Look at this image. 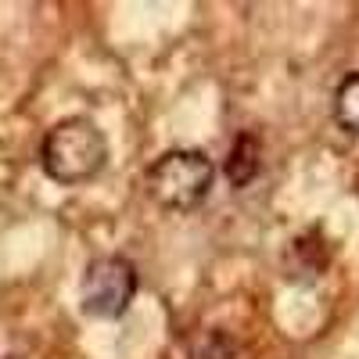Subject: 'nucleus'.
I'll list each match as a JSON object with an SVG mask.
<instances>
[{
	"mask_svg": "<svg viewBox=\"0 0 359 359\" xmlns=\"http://www.w3.org/2000/svg\"><path fill=\"white\" fill-rule=\"evenodd\" d=\"M40 162H43V172L54 184H65V187L86 184V180H94L108 162V137L94 118H86V115L62 118V123H54L50 133L43 137Z\"/></svg>",
	"mask_w": 359,
	"mask_h": 359,
	"instance_id": "nucleus-1",
	"label": "nucleus"
},
{
	"mask_svg": "<svg viewBox=\"0 0 359 359\" xmlns=\"http://www.w3.org/2000/svg\"><path fill=\"white\" fill-rule=\"evenodd\" d=\"M259 176V140L255 133H241L226 155V180L233 187H248Z\"/></svg>",
	"mask_w": 359,
	"mask_h": 359,
	"instance_id": "nucleus-4",
	"label": "nucleus"
},
{
	"mask_svg": "<svg viewBox=\"0 0 359 359\" xmlns=\"http://www.w3.org/2000/svg\"><path fill=\"white\" fill-rule=\"evenodd\" d=\"M212 180H216V165L205 151L176 147V151H165L162 158L147 165L144 191L165 212H194L212 191Z\"/></svg>",
	"mask_w": 359,
	"mask_h": 359,
	"instance_id": "nucleus-2",
	"label": "nucleus"
},
{
	"mask_svg": "<svg viewBox=\"0 0 359 359\" xmlns=\"http://www.w3.org/2000/svg\"><path fill=\"white\" fill-rule=\"evenodd\" d=\"M137 294V266L123 255H97L86 262L79 284V306L86 316L115 320L123 316Z\"/></svg>",
	"mask_w": 359,
	"mask_h": 359,
	"instance_id": "nucleus-3",
	"label": "nucleus"
},
{
	"mask_svg": "<svg viewBox=\"0 0 359 359\" xmlns=\"http://www.w3.org/2000/svg\"><path fill=\"white\" fill-rule=\"evenodd\" d=\"M334 123L348 133H359V72L345 76L334 90Z\"/></svg>",
	"mask_w": 359,
	"mask_h": 359,
	"instance_id": "nucleus-5",
	"label": "nucleus"
}]
</instances>
